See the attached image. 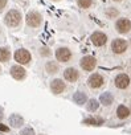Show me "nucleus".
Here are the masks:
<instances>
[{"label": "nucleus", "instance_id": "nucleus-1", "mask_svg": "<svg viewBox=\"0 0 131 135\" xmlns=\"http://www.w3.org/2000/svg\"><path fill=\"white\" fill-rule=\"evenodd\" d=\"M21 20H23V16L20 13V11L17 9H11L7 12V15L4 16V23L11 27V28H16L21 24Z\"/></svg>", "mask_w": 131, "mask_h": 135}, {"label": "nucleus", "instance_id": "nucleus-2", "mask_svg": "<svg viewBox=\"0 0 131 135\" xmlns=\"http://www.w3.org/2000/svg\"><path fill=\"white\" fill-rule=\"evenodd\" d=\"M25 21H27L28 27H31V28H37V27H40L41 23H42V16H41V13L37 12V11H31V12L27 15Z\"/></svg>", "mask_w": 131, "mask_h": 135}, {"label": "nucleus", "instance_id": "nucleus-3", "mask_svg": "<svg viewBox=\"0 0 131 135\" xmlns=\"http://www.w3.org/2000/svg\"><path fill=\"white\" fill-rule=\"evenodd\" d=\"M15 61L17 62V64H20V65H27V64H29L31 62V60H32V56H31V53L27 50V49H24V48H20V49H17L16 52H15Z\"/></svg>", "mask_w": 131, "mask_h": 135}, {"label": "nucleus", "instance_id": "nucleus-4", "mask_svg": "<svg viewBox=\"0 0 131 135\" xmlns=\"http://www.w3.org/2000/svg\"><path fill=\"white\" fill-rule=\"evenodd\" d=\"M115 29H117L118 33L126 35L131 29V21L128 19H126V17H120V19H118L115 21Z\"/></svg>", "mask_w": 131, "mask_h": 135}, {"label": "nucleus", "instance_id": "nucleus-5", "mask_svg": "<svg viewBox=\"0 0 131 135\" xmlns=\"http://www.w3.org/2000/svg\"><path fill=\"white\" fill-rule=\"evenodd\" d=\"M127 41L123 40V38H115L113 42H111V50L115 53V54H122L127 50Z\"/></svg>", "mask_w": 131, "mask_h": 135}, {"label": "nucleus", "instance_id": "nucleus-6", "mask_svg": "<svg viewBox=\"0 0 131 135\" xmlns=\"http://www.w3.org/2000/svg\"><path fill=\"white\" fill-rule=\"evenodd\" d=\"M86 82H88V86H90L91 89H99V88L103 85L105 78H103V76L99 74V73H93V74L88 78Z\"/></svg>", "mask_w": 131, "mask_h": 135}, {"label": "nucleus", "instance_id": "nucleus-7", "mask_svg": "<svg viewBox=\"0 0 131 135\" xmlns=\"http://www.w3.org/2000/svg\"><path fill=\"white\" fill-rule=\"evenodd\" d=\"M80 65H81V68H82L84 70L91 72V70H94V68H95V65H97V60H95L93 56H85V57L81 58Z\"/></svg>", "mask_w": 131, "mask_h": 135}, {"label": "nucleus", "instance_id": "nucleus-8", "mask_svg": "<svg viewBox=\"0 0 131 135\" xmlns=\"http://www.w3.org/2000/svg\"><path fill=\"white\" fill-rule=\"evenodd\" d=\"M56 58L60 62H68L72 58V50L66 46H61L56 50Z\"/></svg>", "mask_w": 131, "mask_h": 135}, {"label": "nucleus", "instance_id": "nucleus-9", "mask_svg": "<svg viewBox=\"0 0 131 135\" xmlns=\"http://www.w3.org/2000/svg\"><path fill=\"white\" fill-rule=\"evenodd\" d=\"M90 40L91 42L95 45V46H103L106 42H107V36L101 32V31H95L91 36H90Z\"/></svg>", "mask_w": 131, "mask_h": 135}, {"label": "nucleus", "instance_id": "nucleus-10", "mask_svg": "<svg viewBox=\"0 0 131 135\" xmlns=\"http://www.w3.org/2000/svg\"><path fill=\"white\" fill-rule=\"evenodd\" d=\"M11 76L16 80V81H23L27 77V72L23 66L20 65H13L11 68Z\"/></svg>", "mask_w": 131, "mask_h": 135}, {"label": "nucleus", "instance_id": "nucleus-11", "mask_svg": "<svg viewBox=\"0 0 131 135\" xmlns=\"http://www.w3.org/2000/svg\"><path fill=\"white\" fill-rule=\"evenodd\" d=\"M65 89H66V85H65V82L60 78H54L50 82V90H52L53 94H61V93H64Z\"/></svg>", "mask_w": 131, "mask_h": 135}, {"label": "nucleus", "instance_id": "nucleus-12", "mask_svg": "<svg viewBox=\"0 0 131 135\" xmlns=\"http://www.w3.org/2000/svg\"><path fill=\"white\" fill-rule=\"evenodd\" d=\"M114 82H115V86L118 89H126L130 85V77L127 74H124V73H120V74H118L115 77Z\"/></svg>", "mask_w": 131, "mask_h": 135}, {"label": "nucleus", "instance_id": "nucleus-13", "mask_svg": "<svg viewBox=\"0 0 131 135\" xmlns=\"http://www.w3.org/2000/svg\"><path fill=\"white\" fill-rule=\"evenodd\" d=\"M64 78L68 82H76L80 78V73H78L77 69H74V68H66V69L64 70Z\"/></svg>", "mask_w": 131, "mask_h": 135}, {"label": "nucleus", "instance_id": "nucleus-14", "mask_svg": "<svg viewBox=\"0 0 131 135\" xmlns=\"http://www.w3.org/2000/svg\"><path fill=\"white\" fill-rule=\"evenodd\" d=\"M128 115H130V109L128 107H126L124 105H119L117 107V117L119 119H126V118H128Z\"/></svg>", "mask_w": 131, "mask_h": 135}, {"label": "nucleus", "instance_id": "nucleus-15", "mask_svg": "<svg viewBox=\"0 0 131 135\" xmlns=\"http://www.w3.org/2000/svg\"><path fill=\"white\" fill-rule=\"evenodd\" d=\"M114 101V97L111 93H102L99 95V102L103 105V106H110Z\"/></svg>", "mask_w": 131, "mask_h": 135}, {"label": "nucleus", "instance_id": "nucleus-16", "mask_svg": "<svg viewBox=\"0 0 131 135\" xmlns=\"http://www.w3.org/2000/svg\"><path fill=\"white\" fill-rule=\"evenodd\" d=\"M103 122L105 120L102 118H99V117H89V118L82 120L84 124H90V126H101Z\"/></svg>", "mask_w": 131, "mask_h": 135}, {"label": "nucleus", "instance_id": "nucleus-17", "mask_svg": "<svg viewBox=\"0 0 131 135\" xmlns=\"http://www.w3.org/2000/svg\"><path fill=\"white\" fill-rule=\"evenodd\" d=\"M9 123H11V126H13V127H20V126L24 124V119H23V117H20L19 114H13V115L9 117Z\"/></svg>", "mask_w": 131, "mask_h": 135}, {"label": "nucleus", "instance_id": "nucleus-18", "mask_svg": "<svg viewBox=\"0 0 131 135\" xmlns=\"http://www.w3.org/2000/svg\"><path fill=\"white\" fill-rule=\"evenodd\" d=\"M11 58V50L7 46L0 48V62H7Z\"/></svg>", "mask_w": 131, "mask_h": 135}, {"label": "nucleus", "instance_id": "nucleus-19", "mask_svg": "<svg viewBox=\"0 0 131 135\" xmlns=\"http://www.w3.org/2000/svg\"><path fill=\"white\" fill-rule=\"evenodd\" d=\"M73 99H74V102H76L77 105H84V103L88 102V97H86V94H85L84 91H77V93L73 95Z\"/></svg>", "mask_w": 131, "mask_h": 135}, {"label": "nucleus", "instance_id": "nucleus-20", "mask_svg": "<svg viewBox=\"0 0 131 135\" xmlns=\"http://www.w3.org/2000/svg\"><path fill=\"white\" fill-rule=\"evenodd\" d=\"M45 70H46L49 74H56V73L58 72V65H57V62H54V61H49V62H46V65H45Z\"/></svg>", "mask_w": 131, "mask_h": 135}, {"label": "nucleus", "instance_id": "nucleus-21", "mask_svg": "<svg viewBox=\"0 0 131 135\" xmlns=\"http://www.w3.org/2000/svg\"><path fill=\"white\" fill-rule=\"evenodd\" d=\"M99 107V102L97 99H89L88 103V111H95Z\"/></svg>", "mask_w": 131, "mask_h": 135}, {"label": "nucleus", "instance_id": "nucleus-22", "mask_svg": "<svg viewBox=\"0 0 131 135\" xmlns=\"http://www.w3.org/2000/svg\"><path fill=\"white\" fill-rule=\"evenodd\" d=\"M77 4H78L81 8L88 9V8H90V7H91L93 0H77Z\"/></svg>", "mask_w": 131, "mask_h": 135}, {"label": "nucleus", "instance_id": "nucleus-23", "mask_svg": "<svg viewBox=\"0 0 131 135\" xmlns=\"http://www.w3.org/2000/svg\"><path fill=\"white\" fill-rule=\"evenodd\" d=\"M118 15H119V12H118V9H117V8H114V7H110V8H107V9H106V16H109L110 19L117 17Z\"/></svg>", "mask_w": 131, "mask_h": 135}, {"label": "nucleus", "instance_id": "nucleus-24", "mask_svg": "<svg viewBox=\"0 0 131 135\" xmlns=\"http://www.w3.org/2000/svg\"><path fill=\"white\" fill-rule=\"evenodd\" d=\"M21 135H35V131L31 128V127H27L21 131Z\"/></svg>", "mask_w": 131, "mask_h": 135}, {"label": "nucleus", "instance_id": "nucleus-25", "mask_svg": "<svg viewBox=\"0 0 131 135\" xmlns=\"http://www.w3.org/2000/svg\"><path fill=\"white\" fill-rule=\"evenodd\" d=\"M40 53H41V56H50V50H49V48H41Z\"/></svg>", "mask_w": 131, "mask_h": 135}, {"label": "nucleus", "instance_id": "nucleus-26", "mask_svg": "<svg viewBox=\"0 0 131 135\" xmlns=\"http://www.w3.org/2000/svg\"><path fill=\"white\" fill-rule=\"evenodd\" d=\"M7 3H8V0H0V12H2V11L6 8Z\"/></svg>", "mask_w": 131, "mask_h": 135}, {"label": "nucleus", "instance_id": "nucleus-27", "mask_svg": "<svg viewBox=\"0 0 131 135\" xmlns=\"http://www.w3.org/2000/svg\"><path fill=\"white\" fill-rule=\"evenodd\" d=\"M0 131L7 132V131H9V127H8V126H6V124H3V123H0Z\"/></svg>", "mask_w": 131, "mask_h": 135}, {"label": "nucleus", "instance_id": "nucleus-28", "mask_svg": "<svg viewBox=\"0 0 131 135\" xmlns=\"http://www.w3.org/2000/svg\"><path fill=\"white\" fill-rule=\"evenodd\" d=\"M2 114H3V109L0 107V118H2Z\"/></svg>", "mask_w": 131, "mask_h": 135}, {"label": "nucleus", "instance_id": "nucleus-29", "mask_svg": "<svg viewBox=\"0 0 131 135\" xmlns=\"http://www.w3.org/2000/svg\"><path fill=\"white\" fill-rule=\"evenodd\" d=\"M114 2H122V0H114Z\"/></svg>", "mask_w": 131, "mask_h": 135}, {"label": "nucleus", "instance_id": "nucleus-30", "mask_svg": "<svg viewBox=\"0 0 131 135\" xmlns=\"http://www.w3.org/2000/svg\"><path fill=\"white\" fill-rule=\"evenodd\" d=\"M53 2H58V0H53Z\"/></svg>", "mask_w": 131, "mask_h": 135}, {"label": "nucleus", "instance_id": "nucleus-31", "mask_svg": "<svg viewBox=\"0 0 131 135\" xmlns=\"http://www.w3.org/2000/svg\"><path fill=\"white\" fill-rule=\"evenodd\" d=\"M0 70H2V68H0Z\"/></svg>", "mask_w": 131, "mask_h": 135}]
</instances>
